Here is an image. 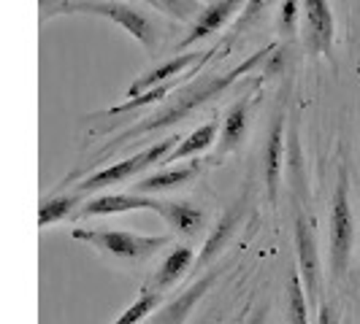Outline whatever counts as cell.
<instances>
[{
  "instance_id": "cell-1",
  "label": "cell",
  "mask_w": 360,
  "mask_h": 324,
  "mask_svg": "<svg viewBox=\"0 0 360 324\" xmlns=\"http://www.w3.org/2000/svg\"><path fill=\"white\" fill-rule=\"evenodd\" d=\"M276 49H279L276 43H266L263 49H257V52H252L250 57H244L241 62H236L231 71H219V73L203 71L198 81H190V84H184V87H179V90L174 92L168 106L158 108V111L146 114V116H141V119H136L133 125H127L125 130H120V133H117V135H114V138H111V141L92 157L90 168L92 165H98L101 160L111 157L117 149L133 144V141H141V138L152 135V133H160V130H165V127H171V125H176V122H181V119H187L193 111H198L200 106H206V103L217 100L219 95H225L241 76L252 73L255 68H257L269 54L276 52Z\"/></svg>"
},
{
  "instance_id": "cell-2",
  "label": "cell",
  "mask_w": 360,
  "mask_h": 324,
  "mask_svg": "<svg viewBox=\"0 0 360 324\" xmlns=\"http://www.w3.org/2000/svg\"><path fill=\"white\" fill-rule=\"evenodd\" d=\"M49 17H103L136 38L146 52H155L158 33L155 25L139 8L122 0H41V19Z\"/></svg>"
},
{
  "instance_id": "cell-3",
  "label": "cell",
  "mask_w": 360,
  "mask_h": 324,
  "mask_svg": "<svg viewBox=\"0 0 360 324\" xmlns=\"http://www.w3.org/2000/svg\"><path fill=\"white\" fill-rule=\"evenodd\" d=\"M71 238L90 246L92 252L120 259V262H141L165 249L171 243L168 235H144L130 230H90V227H73Z\"/></svg>"
},
{
  "instance_id": "cell-4",
  "label": "cell",
  "mask_w": 360,
  "mask_h": 324,
  "mask_svg": "<svg viewBox=\"0 0 360 324\" xmlns=\"http://www.w3.org/2000/svg\"><path fill=\"white\" fill-rule=\"evenodd\" d=\"M352 243H355V216H352V200H349V176H347V168H342L333 189V203H330V222H328V265L336 281H342L347 276Z\"/></svg>"
},
{
  "instance_id": "cell-5",
  "label": "cell",
  "mask_w": 360,
  "mask_h": 324,
  "mask_svg": "<svg viewBox=\"0 0 360 324\" xmlns=\"http://www.w3.org/2000/svg\"><path fill=\"white\" fill-rule=\"evenodd\" d=\"M179 141H181V135H168V138H162V141H158V144H152V146H146V149H141V151H136L133 157H125V160H120V162H111V165H106V168H98V170L87 173L79 184H71L73 192L84 198V195H92V192H98V189L117 187V184H125V181L136 179V176L144 173L146 168H152V165H158V162L165 160Z\"/></svg>"
},
{
  "instance_id": "cell-6",
  "label": "cell",
  "mask_w": 360,
  "mask_h": 324,
  "mask_svg": "<svg viewBox=\"0 0 360 324\" xmlns=\"http://www.w3.org/2000/svg\"><path fill=\"white\" fill-rule=\"evenodd\" d=\"M295 259H298V278L307 292L309 308H320L323 303V259H320V246L314 235V222L304 211L295 216Z\"/></svg>"
},
{
  "instance_id": "cell-7",
  "label": "cell",
  "mask_w": 360,
  "mask_h": 324,
  "mask_svg": "<svg viewBox=\"0 0 360 324\" xmlns=\"http://www.w3.org/2000/svg\"><path fill=\"white\" fill-rule=\"evenodd\" d=\"M285 125H288V97L282 95V103L274 114L266 151H263V179H266V195L271 205H276L279 200V179H282V160H285Z\"/></svg>"
},
{
  "instance_id": "cell-8",
  "label": "cell",
  "mask_w": 360,
  "mask_h": 324,
  "mask_svg": "<svg viewBox=\"0 0 360 324\" xmlns=\"http://www.w3.org/2000/svg\"><path fill=\"white\" fill-rule=\"evenodd\" d=\"M244 3H247V0H212V3H206L203 11L193 19L190 33L176 43V52H184V49L190 52L195 43H200V41H206V38H212L214 33H219L231 19H236L241 14Z\"/></svg>"
},
{
  "instance_id": "cell-9",
  "label": "cell",
  "mask_w": 360,
  "mask_h": 324,
  "mask_svg": "<svg viewBox=\"0 0 360 324\" xmlns=\"http://www.w3.org/2000/svg\"><path fill=\"white\" fill-rule=\"evenodd\" d=\"M301 14L307 25L309 52L330 57L336 43V19H333L330 0H301Z\"/></svg>"
},
{
  "instance_id": "cell-10",
  "label": "cell",
  "mask_w": 360,
  "mask_h": 324,
  "mask_svg": "<svg viewBox=\"0 0 360 324\" xmlns=\"http://www.w3.org/2000/svg\"><path fill=\"white\" fill-rule=\"evenodd\" d=\"M217 276H219L217 270L206 273V276H200L198 281H193L184 292H179L171 303H165V306L158 308V311L149 316V322L146 324H187V319L193 316L195 306L203 300V295L214 287Z\"/></svg>"
},
{
  "instance_id": "cell-11",
  "label": "cell",
  "mask_w": 360,
  "mask_h": 324,
  "mask_svg": "<svg viewBox=\"0 0 360 324\" xmlns=\"http://www.w3.org/2000/svg\"><path fill=\"white\" fill-rule=\"evenodd\" d=\"M160 200L152 195H136V192H114V195H98V198L82 203V208L73 219H92V216H114L130 214V211H158Z\"/></svg>"
},
{
  "instance_id": "cell-12",
  "label": "cell",
  "mask_w": 360,
  "mask_h": 324,
  "mask_svg": "<svg viewBox=\"0 0 360 324\" xmlns=\"http://www.w3.org/2000/svg\"><path fill=\"white\" fill-rule=\"evenodd\" d=\"M200 57H203V52H187V54L179 52V54H174L171 60H165V62H160V65H155V68L144 71L141 76H136V79H133V84L127 87L125 100H130V97H139L141 92L155 90V87H160V84L171 81V79H179L181 73L190 71V68L198 62Z\"/></svg>"
},
{
  "instance_id": "cell-13",
  "label": "cell",
  "mask_w": 360,
  "mask_h": 324,
  "mask_svg": "<svg viewBox=\"0 0 360 324\" xmlns=\"http://www.w3.org/2000/svg\"><path fill=\"white\" fill-rule=\"evenodd\" d=\"M200 170H203V162L200 160H187V165H171V168L155 170V173H149V176H141V179L133 184V192H136V195L171 192V189H176V187L190 184Z\"/></svg>"
},
{
  "instance_id": "cell-14",
  "label": "cell",
  "mask_w": 360,
  "mask_h": 324,
  "mask_svg": "<svg viewBox=\"0 0 360 324\" xmlns=\"http://www.w3.org/2000/svg\"><path fill=\"white\" fill-rule=\"evenodd\" d=\"M250 106H252V97L250 95H241L233 106L225 111L222 122H219V135H217V154L225 157L228 151H236L244 135H247V127H250Z\"/></svg>"
},
{
  "instance_id": "cell-15",
  "label": "cell",
  "mask_w": 360,
  "mask_h": 324,
  "mask_svg": "<svg viewBox=\"0 0 360 324\" xmlns=\"http://www.w3.org/2000/svg\"><path fill=\"white\" fill-rule=\"evenodd\" d=\"M155 214L160 216L168 227H174V233L184 235V238H195L209 222L203 208L193 205V203H184V200H160Z\"/></svg>"
},
{
  "instance_id": "cell-16",
  "label": "cell",
  "mask_w": 360,
  "mask_h": 324,
  "mask_svg": "<svg viewBox=\"0 0 360 324\" xmlns=\"http://www.w3.org/2000/svg\"><path fill=\"white\" fill-rule=\"evenodd\" d=\"M241 219H244V200L233 203V205H231L225 214L219 216V222L214 224L212 235L206 238L203 249L195 254V268H206V265L214 259L217 254H219L225 246H228V243H231V238L236 235V230L241 227Z\"/></svg>"
},
{
  "instance_id": "cell-17",
  "label": "cell",
  "mask_w": 360,
  "mask_h": 324,
  "mask_svg": "<svg viewBox=\"0 0 360 324\" xmlns=\"http://www.w3.org/2000/svg\"><path fill=\"white\" fill-rule=\"evenodd\" d=\"M193 268H195V249H190V246H174L171 254L160 262V268H158V273H155V278H152L149 289L162 292V289L174 287L181 276Z\"/></svg>"
},
{
  "instance_id": "cell-18",
  "label": "cell",
  "mask_w": 360,
  "mask_h": 324,
  "mask_svg": "<svg viewBox=\"0 0 360 324\" xmlns=\"http://www.w3.org/2000/svg\"><path fill=\"white\" fill-rule=\"evenodd\" d=\"M217 135H219V122L217 119H209L203 122L200 127H195L187 138H181L179 144L174 146V151L165 157L162 162H184V160H193L195 154L200 151H209L212 146L217 144Z\"/></svg>"
},
{
  "instance_id": "cell-19",
  "label": "cell",
  "mask_w": 360,
  "mask_h": 324,
  "mask_svg": "<svg viewBox=\"0 0 360 324\" xmlns=\"http://www.w3.org/2000/svg\"><path fill=\"white\" fill-rule=\"evenodd\" d=\"M82 203H84V198L76 195V192H54L49 198H44L41 205H38V227L46 230L49 224L65 222L68 216H73L79 211Z\"/></svg>"
},
{
  "instance_id": "cell-20",
  "label": "cell",
  "mask_w": 360,
  "mask_h": 324,
  "mask_svg": "<svg viewBox=\"0 0 360 324\" xmlns=\"http://www.w3.org/2000/svg\"><path fill=\"white\" fill-rule=\"evenodd\" d=\"M160 306H162L160 292L144 287L141 289V295H139V297H136V300H133V303H130V306H127L111 324H141V322H146Z\"/></svg>"
},
{
  "instance_id": "cell-21",
  "label": "cell",
  "mask_w": 360,
  "mask_h": 324,
  "mask_svg": "<svg viewBox=\"0 0 360 324\" xmlns=\"http://www.w3.org/2000/svg\"><path fill=\"white\" fill-rule=\"evenodd\" d=\"M309 311H311V308H309L307 292L301 287L298 273L292 270L288 278V324H311Z\"/></svg>"
},
{
  "instance_id": "cell-22",
  "label": "cell",
  "mask_w": 360,
  "mask_h": 324,
  "mask_svg": "<svg viewBox=\"0 0 360 324\" xmlns=\"http://www.w3.org/2000/svg\"><path fill=\"white\" fill-rule=\"evenodd\" d=\"M158 6L168 17L181 19V22H193L203 11L206 3H200V0H158Z\"/></svg>"
},
{
  "instance_id": "cell-23",
  "label": "cell",
  "mask_w": 360,
  "mask_h": 324,
  "mask_svg": "<svg viewBox=\"0 0 360 324\" xmlns=\"http://www.w3.org/2000/svg\"><path fill=\"white\" fill-rule=\"evenodd\" d=\"M298 14H301V0H282V8L276 14V30H279V36L290 38L295 33Z\"/></svg>"
},
{
  "instance_id": "cell-24",
  "label": "cell",
  "mask_w": 360,
  "mask_h": 324,
  "mask_svg": "<svg viewBox=\"0 0 360 324\" xmlns=\"http://www.w3.org/2000/svg\"><path fill=\"white\" fill-rule=\"evenodd\" d=\"M271 3H274V0H247V3H244V8H241V14L236 17V25H233V30H231V36H233V38L238 36V33H241V30H244L250 22H255V19H257L263 11H266V8H269Z\"/></svg>"
},
{
  "instance_id": "cell-25",
  "label": "cell",
  "mask_w": 360,
  "mask_h": 324,
  "mask_svg": "<svg viewBox=\"0 0 360 324\" xmlns=\"http://www.w3.org/2000/svg\"><path fill=\"white\" fill-rule=\"evenodd\" d=\"M317 324H342V316L333 308V303H328V300L320 303V308H317Z\"/></svg>"
},
{
  "instance_id": "cell-26",
  "label": "cell",
  "mask_w": 360,
  "mask_h": 324,
  "mask_svg": "<svg viewBox=\"0 0 360 324\" xmlns=\"http://www.w3.org/2000/svg\"><path fill=\"white\" fill-rule=\"evenodd\" d=\"M269 322V306H260V308H255L252 313H250V319L244 324H266Z\"/></svg>"
},
{
  "instance_id": "cell-27",
  "label": "cell",
  "mask_w": 360,
  "mask_h": 324,
  "mask_svg": "<svg viewBox=\"0 0 360 324\" xmlns=\"http://www.w3.org/2000/svg\"><path fill=\"white\" fill-rule=\"evenodd\" d=\"M141 3H146V6H152V8H158V11H160V6H158V0H141Z\"/></svg>"
},
{
  "instance_id": "cell-28",
  "label": "cell",
  "mask_w": 360,
  "mask_h": 324,
  "mask_svg": "<svg viewBox=\"0 0 360 324\" xmlns=\"http://www.w3.org/2000/svg\"><path fill=\"white\" fill-rule=\"evenodd\" d=\"M342 324H352V319H349V316H344V319H342Z\"/></svg>"
}]
</instances>
